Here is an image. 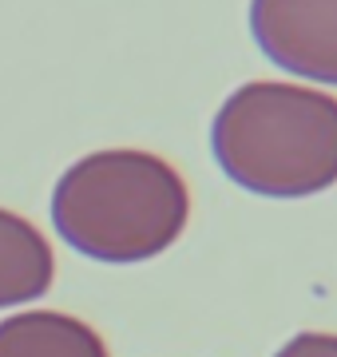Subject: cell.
Returning a JSON list of instances; mask_svg holds the SVG:
<instances>
[{
    "label": "cell",
    "instance_id": "5",
    "mask_svg": "<svg viewBox=\"0 0 337 357\" xmlns=\"http://www.w3.org/2000/svg\"><path fill=\"white\" fill-rule=\"evenodd\" d=\"M0 357H107V345L72 314L24 310L0 321Z\"/></svg>",
    "mask_w": 337,
    "mask_h": 357
},
{
    "label": "cell",
    "instance_id": "6",
    "mask_svg": "<svg viewBox=\"0 0 337 357\" xmlns=\"http://www.w3.org/2000/svg\"><path fill=\"white\" fill-rule=\"evenodd\" d=\"M274 357H337V333H298Z\"/></svg>",
    "mask_w": 337,
    "mask_h": 357
},
{
    "label": "cell",
    "instance_id": "3",
    "mask_svg": "<svg viewBox=\"0 0 337 357\" xmlns=\"http://www.w3.org/2000/svg\"><path fill=\"white\" fill-rule=\"evenodd\" d=\"M250 32L290 76L337 84V0H250Z\"/></svg>",
    "mask_w": 337,
    "mask_h": 357
},
{
    "label": "cell",
    "instance_id": "4",
    "mask_svg": "<svg viewBox=\"0 0 337 357\" xmlns=\"http://www.w3.org/2000/svg\"><path fill=\"white\" fill-rule=\"evenodd\" d=\"M56 278L48 238L24 215L0 206V310L36 302Z\"/></svg>",
    "mask_w": 337,
    "mask_h": 357
},
{
    "label": "cell",
    "instance_id": "1",
    "mask_svg": "<svg viewBox=\"0 0 337 357\" xmlns=\"http://www.w3.org/2000/svg\"><path fill=\"white\" fill-rule=\"evenodd\" d=\"M191 218L187 183L167 159L135 147L91 151L52 191V222L76 255L95 262H147L179 243Z\"/></svg>",
    "mask_w": 337,
    "mask_h": 357
},
{
    "label": "cell",
    "instance_id": "2",
    "mask_svg": "<svg viewBox=\"0 0 337 357\" xmlns=\"http://www.w3.org/2000/svg\"><path fill=\"white\" fill-rule=\"evenodd\" d=\"M210 147L226 178L250 195H322L337 183V96L282 79H250L214 112Z\"/></svg>",
    "mask_w": 337,
    "mask_h": 357
}]
</instances>
